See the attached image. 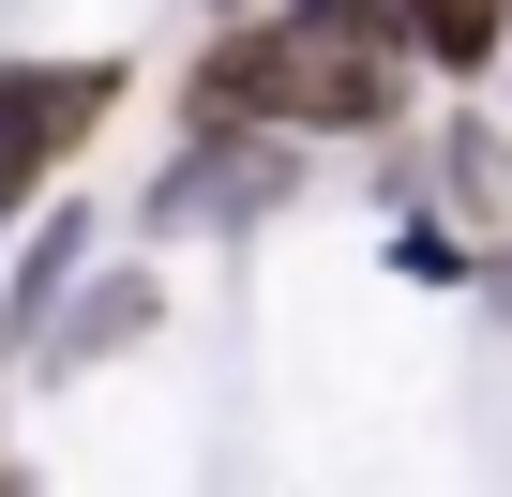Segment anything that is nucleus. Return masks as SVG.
<instances>
[{"mask_svg": "<svg viewBox=\"0 0 512 497\" xmlns=\"http://www.w3.org/2000/svg\"><path fill=\"white\" fill-rule=\"evenodd\" d=\"M196 121H302V136H377L392 121V46L347 16H272L196 61Z\"/></svg>", "mask_w": 512, "mask_h": 497, "instance_id": "nucleus-1", "label": "nucleus"}, {"mask_svg": "<svg viewBox=\"0 0 512 497\" xmlns=\"http://www.w3.org/2000/svg\"><path fill=\"white\" fill-rule=\"evenodd\" d=\"M302 16H347V31H377V46H407V0H302Z\"/></svg>", "mask_w": 512, "mask_h": 497, "instance_id": "nucleus-5", "label": "nucleus"}, {"mask_svg": "<svg viewBox=\"0 0 512 497\" xmlns=\"http://www.w3.org/2000/svg\"><path fill=\"white\" fill-rule=\"evenodd\" d=\"M287 196V151L272 136H241V121H211L181 166H166V196H151V226H211V211H272Z\"/></svg>", "mask_w": 512, "mask_h": 497, "instance_id": "nucleus-3", "label": "nucleus"}, {"mask_svg": "<svg viewBox=\"0 0 512 497\" xmlns=\"http://www.w3.org/2000/svg\"><path fill=\"white\" fill-rule=\"evenodd\" d=\"M497 31H512V0H407V46H422V61H452V76H467V61H497Z\"/></svg>", "mask_w": 512, "mask_h": 497, "instance_id": "nucleus-4", "label": "nucleus"}, {"mask_svg": "<svg viewBox=\"0 0 512 497\" xmlns=\"http://www.w3.org/2000/svg\"><path fill=\"white\" fill-rule=\"evenodd\" d=\"M106 106H121V61H0V196H31Z\"/></svg>", "mask_w": 512, "mask_h": 497, "instance_id": "nucleus-2", "label": "nucleus"}]
</instances>
